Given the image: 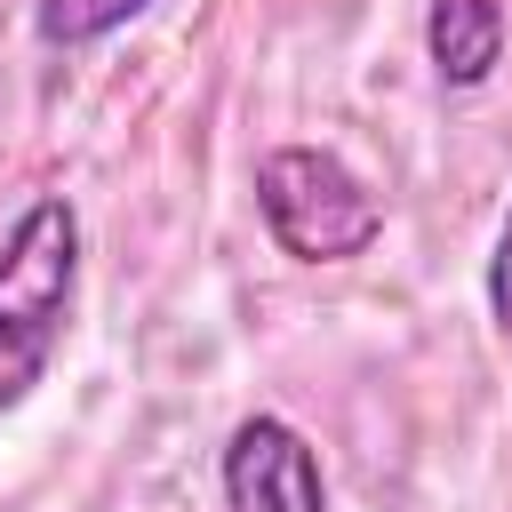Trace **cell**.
Wrapping results in <instances>:
<instances>
[{"instance_id": "1", "label": "cell", "mask_w": 512, "mask_h": 512, "mask_svg": "<svg viewBox=\"0 0 512 512\" xmlns=\"http://www.w3.org/2000/svg\"><path fill=\"white\" fill-rule=\"evenodd\" d=\"M72 288H80V216L64 200H32L0 240V408H16L48 376L56 336L72 320Z\"/></svg>"}, {"instance_id": "2", "label": "cell", "mask_w": 512, "mask_h": 512, "mask_svg": "<svg viewBox=\"0 0 512 512\" xmlns=\"http://www.w3.org/2000/svg\"><path fill=\"white\" fill-rule=\"evenodd\" d=\"M256 208H264L272 240H280L288 256H304V264H344V256H360V248L384 232L376 192H368L336 152H320V144H280V152H264V168H256Z\"/></svg>"}, {"instance_id": "3", "label": "cell", "mask_w": 512, "mask_h": 512, "mask_svg": "<svg viewBox=\"0 0 512 512\" xmlns=\"http://www.w3.org/2000/svg\"><path fill=\"white\" fill-rule=\"evenodd\" d=\"M224 512H328L320 464H312L296 424L248 416L232 432V448H224Z\"/></svg>"}, {"instance_id": "4", "label": "cell", "mask_w": 512, "mask_h": 512, "mask_svg": "<svg viewBox=\"0 0 512 512\" xmlns=\"http://www.w3.org/2000/svg\"><path fill=\"white\" fill-rule=\"evenodd\" d=\"M504 56V8L496 0H432V64L448 88H480Z\"/></svg>"}, {"instance_id": "5", "label": "cell", "mask_w": 512, "mask_h": 512, "mask_svg": "<svg viewBox=\"0 0 512 512\" xmlns=\"http://www.w3.org/2000/svg\"><path fill=\"white\" fill-rule=\"evenodd\" d=\"M152 0H40L32 8V24H40V40L48 48H88V40H104V32H120L128 16H144Z\"/></svg>"}, {"instance_id": "6", "label": "cell", "mask_w": 512, "mask_h": 512, "mask_svg": "<svg viewBox=\"0 0 512 512\" xmlns=\"http://www.w3.org/2000/svg\"><path fill=\"white\" fill-rule=\"evenodd\" d=\"M488 304L512 328V216H504V240H496V264H488Z\"/></svg>"}]
</instances>
